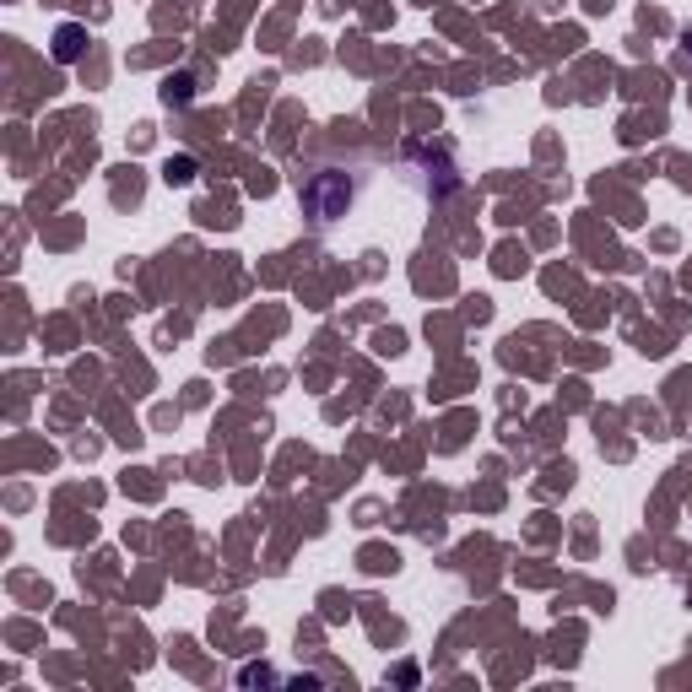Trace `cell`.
I'll return each mask as SVG.
<instances>
[{"label": "cell", "instance_id": "6da1fadb", "mask_svg": "<svg viewBox=\"0 0 692 692\" xmlns=\"http://www.w3.org/2000/svg\"><path fill=\"white\" fill-rule=\"evenodd\" d=\"M55 55H60V60H76V55H82V28H60V33H55Z\"/></svg>", "mask_w": 692, "mask_h": 692}]
</instances>
